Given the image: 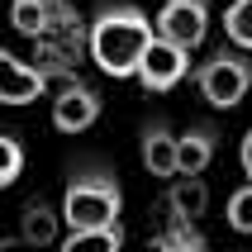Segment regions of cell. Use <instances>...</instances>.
Segmentation results:
<instances>
[{
	"mask_svg": "<svg viewBox=\"0 0 252 252\" xmlns=\"http://www.w3.org/2000/svg\"><path fill=\"white\" fill-rule=\"evenodd\" d=\"M219 153V133L210 124H190L186 133H176V176H205Z\"/></svg>",
	"mask_w": 252,
	"mask_h": 252,
	"instance_id": "cell-9",
	"label": "cell"
},
{
	"mask_svg": "<svg viewBox=\"0 0 252 252\" xmlns=\"http://www.w3.org/2000/svg\"><path fill=\"white\" fill-rule=\"evenodd\" d=\"M228 228L233 233H252V181L248 186H238L233 195H228Z\"/></svg>",
	"mask_w": 252,
	"mask_h": 252,
	"instance_id": "cell-17",
	"label": "cell"
},
{
	"mask_svg": "<svg viewBox=\"0 0 252 252\" xmlns=\"http://www.w3.org/2000/svg\"><path fill=\"white\" fill-rule=\"evenodd\" d=\"M195 91L214 110H233L252 91V57L238 53V48H219L214 57H205L195 67Z\"/></svg>",
	"mask_w": 252,
	"mask_h": 252,
	"instance_id": "cell-3",
	"label": "cell"
},
{
	"mask_svg": "<svg viewBox=\"0 0 252 252\" xmlns=\"http://www.w3.org/2000/svg\"><path fill=\"white\" fill-rule=\"evenodd\" d=\"M186 76H190V48L153 33V43L143 48V62H138V86L162 95V91H176Z\"/></svg>",
	"mask_w": 252,
	"mask_h": 252,
	"instance_id": "cell-4",
	"label": "cell"
},
{
	"mask_svg": "<svg viewBox=\"0 0 252 252\" xmlns=\"http://www.w3.org/2000/svg\"><path fill=\"white\" fill-rule=\"evenodd\" d=\"M171 219H186V224H195L210 195H205V176H171Z\"/></svg>",
	"mask_w": 252,
	"mask_h": 252,
	"instance_id": "cell-12",
	"label": "cell"
},
{
	"mask_svg": "<svg viewBox=\"0 0 252 252\" xmlns=\"http://www.w3.org/2000/svg\"><path fill=\"white\" fill-rule=\"evenodd\" d=\"M138 153H143V167L153 171V176L171 181V176H176V128H171L167 119H143Z\"/></svg>",
	"mask_w": 252,
	"mask_h": 252,
	"instance_id": "cell-8",
	"label": "cell"
},
{
	"mask_svg": "<svg viewBox=\"0 0 252 252\" xmlns=\"http://www.w3.org/2000/svg\"><path fill=\"white\" fill-rule=\"evenodd\" d=\"M43 91H48V76L19 53L0 48V105H33L43 100Z\"/></svg>",
	"mask_w": 252,
	"mask_h": 252,
	"instance_id": "cell-7",
	"label": "cell"
},
{
	"mask_svg": "<svg viewBox=\"0 0 252 252\" xmlns=\"http://www.w3.org/2000/svg\"><path fill=\"white\" fill-rule=\"evenodd\" d=\"M57 10H62V0H10V29H19L24 38H38Z\"/></svg>",
	"mask_w": 252,
	"mask_h": 252,
	"instance_id": "cell-11",
	"label": "cell"
},
{
	"mask_svg": "<svg viewBox=\"0 0 252 252\" xmlns=\"http://www.w3.org/2000/svg\"><path fill=\"white\" fill-rule=\"evenodd\" d=\"M153 29L181 48H200L210 33V0H162Z\"/></svg>",
	"mask_w": 252,
	"mask_h": 252,
	"instance_id": "cell-5",
	"label": "cell"
},
{
	"mask_svg": "<svg viewBox=\"0 0 252 252\" xmlns=\"http://www.w3.org/2000/svg\"><path fill=\"white\" fill-rule=\"evenodd\" d=\"M224 33L238 53H252V0H233L224 10Z\"/></svg>",
	"mask_w": 252,
	"mask_h": 252,
	"instance_id": "cell-14",
	"label": "cell"
},
{
	"mask_svg": "<svg viewBox=\"0 0 252 252\" xmlns=\"http://www.w3.org/2000/svg\"><path fill=\"white\" fill-rule=\"evenodd\" d=\"M124 248V228L110 224V228H71L62 238V252H119Z\"/></svg>",
	"mask_w": 252,
	"mask_h": 252,
	"instance_id": "cell-13",
	"label": "cell"
},
{
	"mask_svg": "<svg viewBox=\"0 0 252 252\" xmlns=\"http://www.w3.org/2000/svg\"><path fill=\"white\" fill-rule=\"evenodd\" d=\"M19 171H24V143L14 133H0V190L19 181Z\"/></svg>",
	"mask_w": 252,
	"mask_h": 252,
	"instance_id": "cell-15",
	"label": "cell"
},
{
	"mask_svg": "<svg viewBox=\"0 0 252 252\" xmlns=\"http://www.w3.org/2000/svg\"><path fill=\"white\" fill-rule=\"evenodd\" d=\"M0 252H5V243H0Z\"/></svg>",
	"mask_w": 252,
	"mask_h": 252,
	"instance_id": "cell-19",
	"label": "cell"
},
{
	"mask_svg": "<svg viewBox=\"0 0 252 252\" xmlns=\"http://www.w3.org/2000/svg\"><path fill=\"white\" fill-rule=\"evenodd\" d=\"M238 162H243V176H252V128L243 133V143H238Z\"/></svg>",
	"mask_w": 252,
	"mask_h": 252,
	"instance_id": "cell-18",
	"label": "cell"
},
{
	"mask_svg": "<svg viewBox=\"0 0 252 252\" xmlns=\"http://www.w3.org/2000/svg\"><path fill=\"white\" fill-rule=\"evenodd\" d=\"M124 210V186L100 162H76L62 190V224L67 228H110Z\"/></svg>",
	"mask_w": 252,
	"mask_h": 252,
	"instance_id": "cell-2",
	"label": "cell"
},
{
	"mask_svg": "<svg viewBox=\"0 0 252 252\" xmlns=\"http://www.w3.org/2000/svg\"><path fill=\"white\" fill-rule=\"evenodd\" d=\"M57 224H62V210H53L48 200H33V205L19 214V238L33 243V248H53L57 243Z\"/></svg>",
	"mask_w": 252,
	"mask_h": 252,
	"instance_id": "cell-10",
	"label": "cell"
},
{
	"mask_svg": "<svg viewBox=\"0 0 252 252\" xmlns=\"http://www.w3.org/2000/svg\"><path fill=\"white\" fill-rule=\"evenodd\" d=\"M157 252H205V238L186 228V219H171V228L157 238Z\"/></svg>",
	"mask_w": 252,
	"mask_h": 252,
	"instance_id": "cell-16",
	"label": "cell"
},
{
	"mask_svg": "<svg viewBox=\"0 0 252 252\" xmlns=\"http://www.w3.org/2000/svg\"><path fill=\"white\" fill-rule=\"evenodd\" d=\"M153 19L128 5V0H100L95 5V19L86 24V53L105 76L124 81V76H138V62H143V48L153 43Z\"/></svg>",
	"mask_w": 252,
	"mask_h": 252,
	"instance_id": "cell-1",
	"label": "cell"
},
{
	"mask_svg": "<svg viewBox=\"0 0 252 252\" xmlns=\"http://www.w3.org/2000/svg\"><path fill=\"white\" fill-rule=\"evenodd\" d=\"M95 119H100V95L86 81L71 76L67 86H57V95H53V128L57 133H86Z\"/></svg>",
	"mask_w": 252,
	"mask_h": 252,
	"instance_id": "cell-6",
	"label": "cell"
}]
</instances>
